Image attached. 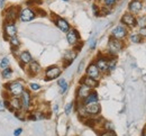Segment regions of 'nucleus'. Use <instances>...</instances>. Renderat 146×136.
<instances>
[{"label":"nucleus","mask_w":146,"mask_h":136,"mask_svg":"<svg viewBox=\"0 0 146 136\" xmlns=\"http://www.w3.org/2000/svg\"><path fill=\"white\" fill-rule=\"evenodd\" d=\"M19 15V7L17 6H10L5 10V19L6 21L15 23V20L18 18Z\"/></svg>","instance_id":"5"},{"label":"nucleus","mask_w":146,"mask_h":136,"mask_svg":"<svg viewBox=\"0 0 146 136\" xmlns=\"http://www.w3.org/2000/svg\"><path fill=\"white\" fill-rule=\"evenodd\" d=\"M55 25H56V27H58V29L62 31L63 33H68L69 29L71 28V27H70V24L64 19V18H61V17H56V19H55Z\"/></svg>","instance_id":"15"},{"label":"nucleus","mask_w":146,"mask_h":136,"mask_svg":"<svg viewBox=\"0 0 146 136\" xmlns=\"http://www.w3.org/2000/svg\"><path fill=\"white\" fill-rule=\"evenodd\" d=\"M2 78L5 79H9L11 78V76H13V70L10 69V68H6V69H3L2 70Z\"/></svg>","instance_id":"24"},{"label":"nucleus","mask_w":146,"mask_h":136,"mask_svg":"<svg viewBox=\"0 0 146 136\" xmlns=\"http://www.w3.org/2000/svg\"><path fill=\"white\" fill-rule=\"evenodd\" d=\"M57 83H58V86H60V88H61L60 92H61V94H65L66 90H68V88H69V84H68V82L65 81V79H60V80L57 81Z\"/></svg>","instance_id":"23"},{"label":"nucleus","mask_w":146,"mask_h":136,"mask_svg":"<svg viewBox=\"0 0 146 136\" xmlns=\"http://www.w3.org/2000/svg\"><path fill=\"white\" fill-rule=\"evenodd\" d=\"M83 105H89V103H94L98 102V94L96 91H91L87 97L82 100Z\"/></svg>","instance_id":"20"},{"label":"nucleus","mask_w":146,"mask_h":136,"mask_svg":"<svg viewBox=\"0 0 146 136\" xmlns=\"http://www.w3.org/2000/svg\"><path fill=\"white\" fill-rule=\"evenodd\" d=\"M139 35H141V36H145L146 37V26L145 27H142V28L139 29Z\"/></svg>","instance_id":"34"},{"label":"nucleus","mask_w":146,"mask_h":136,"mask_svg":"<svg viewBox=\"0 0 146 136\" xmlns=\"http://www.w3.org/2000/svg\"><path fill=\"white\" fill-rule=\"evenodd\" d=\"M83 64H84V62L82 61V62L80 63V65H79V68H78V71H79V72H81V71H82V69H83Z\"/></svg>","instance_id":"38"},{"label":"nucleus","mask_w":146,"mask_h":136,"mask_svg":"<svg viewBox=\"0 0 146 136\" xmlns=\"http://www.w3.org/2000/svg\"><path fill=\"white\" fill-rule=\"evenodd\" d=\"M124 47V44L120 39L113 38L111 37L108 42V48H109V52L112 55H116L117 53H119Z\"/></svg>","instance_id":"4"},{"label":"nucleus","mask_w":146,"mask_h":136,"mask_svg":"<svg viewBox=\"0 0 146 136\" xmlns=\"http://www.w3.org/2000/svg\"><path fill=\"white\" fill-rule=\"evenodd\" d=\"M111 35H112L111 37H113V38L123 40V39L127 36V29H126L125 26H123V25H118V26H116V27L112 29Z\"/></svg>","instance_id":"7"},{"label":"nucleus","mask_w":146,"mask_h":136,"mask_svg":"<svg viewBox=\"0 0 146 136\" xmlns=\"http://www.w3.org/2000/svg\"><path fill=\"white\" fill-rule=\"evenodd\" d=\"M75 58H76V51H75V50H73V51H68V52L65 53V55H64V61H65L66 64L69 65V64L72 63V61Z\"/></svg>","instance_id":"21"},{"label":"nucleus","mask_w":146,"mask_h":136,"mask_svg":"<svg viewBox=\"0 0 146 136\" xmlns=\"http://www.w3.org/2000/svg\"><path fill=\"white\" fill-rule=\"evenodd\" d=\"M37 16L36 11L31 8V7H26V8H21L19 9V15L18 18L24 23H27V21H32L33 19H35Z\"/></svg>","instance_id":"2"},{"label":"nucleus","mask_w":146,"mask_h":136,"mask_svg":"<svg viewBox=\"0 0 146 136\" xmlns=\"http://www.w3.org/2000/svg\"><path fill=\"white\" fill-rule=\"evenodd\" d=\"M105 128H106V131H113V125L111 123H106Z\"/></svg>","instance_id":"33"},{"label":"nucleus","mask_w":146,"mask_h":136,"mask_svg":"<svg viewBox=\"0 0 146 136\" xmlns=\"http://www.w3.org/2000/svg\"><path fill=\"white\" fill-rule=\"evenodd\" d=\"M136 25H138L139 27H145L146 26V17H141V18L136 19Z\"/></svg>","instance_id":"29"},{"label":"nucleus","mask_w":146,"mask_h":136,"mask_svg":"<svg viewBox=\"0 0 146 136\" xmlns=\"http://www.w3.org/2000/svg\"><path fill=\"white\" fill-rule=\"evenodd\" d=\"M27 65H28V70H29V72H31L32 76H36V74L39 73V71H40V65H39L38 62L32 61V62L28 63Z\"/></svg>","instance_id":"19"},{"label":"nucleus","mask_w":146,"mask_h":136,"mask_svg":"<svg viewBox=\"0 0 146 136\" xmlns=\"http://www.w3.org/2000/svg\"><path fill=\"white\" fill-rule=\"evenodd\" d=\"M66 39H68V42H69L70 45L76 44L79 42V39H80V35H79L78 31L74 29V28H70L69 32H68V34H66Z\"/></svg>","instance_id":"11"},{"label":"nucleus","mask_w":146,"mask_h":136,"mask_svg":"<svg viewBox=\"0 0 146 136\" xmlns=\"http://www.w3.org/2000/svg\"><path fill=\"white\" fill-rule=\"evenodd\" d=\"M97 68L100 70V72H107L108 71V58L105 56H99L97 58L96 63Z\"/></svg>","instance_id":"16"},{"label":"nucleus","mask_w":146,"mask_h":136,"mask_svg":"<svg viewBox=\"0 0 146 136\" xmlns=\"http://www.w3.org/2000/svg\"><path fill=\"white\" fill-rule=\"evenodd\" d=\"M20 101H21V109L23 110H28L31 108V105H32V96H31V92L28 90H24L23 94L20 95Z\"/></svg>","instance_id":"6"},{"label":"nucleus","mask_w":146,"mask_h":136,"mask_svg":"<svg viewBox=\"0 0 146 136\" xmlns=\"http://www.w3.org/2000/svg\"><path fill=\"white\" fill-rule=\"evenodd\" d=\"M18 60H19V62H20V65H21V66H24V65H26V64H28V63H31V62L33 61L32 54H31L29 52H27V51L20 52L18 54Z\"/></svg>","instance_id":"17"},{"label":"nucleus","mask_w":146,"mask_h":136,"mask_svg":"<svg viewBox=\"0 0 146 136\" xmlns=\"http://www.w3.org/2000/svg\"><path fill=\"white\" fill-rule=\"evenodd\" d=\"M61 74V69L58 66H50L48 69H46L45 71V80L50 81V80H54V79L58 78Z\"/></svg>","instance_id":"8"},{"label":"nucleus","mask_w":146,"mask_h":136,"mask_svg":"<svg viewBox=\"0 0 146 136\" xmlns=\"http://www.w3.org/2000/svg\"><path fill=\"white\" fill-rule=\"evenodd\" d=\"M100 136H117V135H116V133L113 131H106V132H104Z\"/></svg>","instance_id":"32"},{"label":"nucleus","mask_w":146,"mask_h":136,"mask_svg":"<svg viewBox=\"0 0 146 136\" xmlns=\"http://www.w3.org/2000/svg\"><path fill=\"white\" fill-rule=\"evenodd\" d=\"M96 47V39L94 38H91V40H90V48H94Z\"/></svg>","instance_id":"36"},{"label":"nucleus","mask_w":146,"mask_h":136,"mask_svg":"<svg viewBox=\"0 0 146 136\" xmlns=\"http://www.w3.org/2000/svg\"><path fill=\"white\" fill-rule=\"evenodd\" d=\"M8 42L10 43L11 48H19V46H20V40H19V38L17 37V35H15V36H13V37H10V38H8Z\"/></svg>","instance_id":"22"},{"label":"nucleus","mask_w":146,"mask_h":136,"mask_svg":"<svg viewBox=\"0 0 146 136\" xmlns=\"http://www.w3.org/2000/svg\"><path fill=\"white\" fill-rule=\"evenodd\" d=\"M90 92H91V88H89L88 86L81 83V86L78 88V91H76L78 99H79V100H83V99L87 97Z\"/></svg>","instance_id":"14"},{"label":"nucleus","mask_w":146,"mask_h":136,"mask_svg":"<svg viewBox=\"0 0 146 136\" xmlns=\"http://www.w3.org/2000/svg\"><path fill=\"white\" fill-rule=\"evenodd\" d=\"M6 109V107H5V102H3V100H1L0 101V111H3Z\"/></svg>","instance_id":"37"},{"label":"nucleus","mask_w":146,"mask_h":136,"mask_svg":"<svg viewBox=\"0 0 146 136\" xmlns=\"http://www.w3.org/2000/svg\"><path fill=\"white\" fill-rule=\"evenodd\" d=\"M5 88H6V92H7V94H9L10 96H16V97L20 96V95L23 94V91L25 90L23 83L19 82V81H11V82H8V83L5 86Z\"/></svg>","instance_id":"1"},{"label":"nucleus","mask_w":146,"mask_h":136,"mask_svg":"<svg viewBox=\"0 0 146 136\" xmlns=\"http://www.w3.org/2000/svg\"><path fill=\"white\" fill-rule=\"evenodd\" d=\"M128 9H129V13L133 14V15L138 14L143 9V2L141 0H133V1H130L129 6H128Z\"/></svg>","instance_id":"10"},{"label":"nucleus","mask_w":146,"mask_h":136,"mask_svg":"<svg viewBox=\"0 0 146 136\" xmlns=\"http://www.w3.org/2000/svg\"><path fill=\"white\" fill-rule=\"evenodd\" d=\"M86 73H87L88 77H90L92 79H96V80H98V79L100 78V74H101L100 70L97 68V65L94 63H90L89 64V66L87 68Z\"/></svg>","instance_id":"9"},{"label":"nucleus","mask_w":146,"mask_h":136,"mask_svg":"<svg viewBox=\"0 0 146 136\" xmlns=\"http://www.w3.org/2000/svg\"><path fill=\"white\" fill-rule=\"evenodd\" d=\"M29 88H31L33 91H38V90L40 89V86L37 84V83H31V84H29Z\"/></svg>","instance_id":"31"},{"label":"nucleus","mask_w":146,"mask_h":136,"mask_svg":"<svg viewBox=\"0 0 146 136\" xmlns=\"http://www.w3.org/2000/svg\"><path fill=\"white\" fill-rule=\"evenodd\" d=\"M84 110H86V114H88V115H98L100 113L101 108L98 102H94V103L84 105Z\"/></svg>","instance_id":"13"},{"label":"nucleus","mask_w":146,"mask_h":136,"mask_svg":"<svg viewBox=\"0 0 146 136\" xmlns=\"http://www.w3.org/2000/svg\"><path fill=\"white\" fill-rule=\"evenodd\" d=\"M21 133H23V129H21V128H17V129L14 132V135H15V136H19L20 134H21Z\"/></svg>","instance_id":"35"},{"label":"nucleus","mask_w":146,"mask_h":136,"mask_svg":"<svg viewBox=\"0 0 146 136\" xmlns=\"http://www.w3.org/2000/svg\"><path fill=\"white\" fill-rule=\"evenodd\" d=\"M129 39L133 43H141L142 42V36L141 35H137V34H133V35L129 36Z\"/></svg>","instance_id":"27"},{"label":"nucleus","mask_w":146,"mask_h":136,"mask_svg":"<svg viewBox=\"0 0 146 136\" xmlns=\"http://www.w3.org/2000/svg\"><path fill=\"white\" fill-rule=\"evenodd\" d=\"M0 68L2 70L6 69V68H9V58H7V56L1 58V61H0Z\"/></svg>","instance_id":"26"},{"label":"nucleus","mask_w":146,"mask_h":136,"mask_svg":"<svg viewBox=\"0 0 146 136\" xmlns=\"http://www.w3.org/2000/svg\"><path fill=\"white\" fill-rule=\"evenodd\" d=\"M136 19L135 16L130 13H127V14H124L123 17H121V23L125 25V26H128V27H134L136 26Z\"/></svg>","instance_id":"12"},{"label":"nucleus","mask_w":146,"mask_h":136,"mask_svg":"<svg viewBox=\"0 0 146 136\" xmlns=\"http://www.w3.org/2000/svg\"><path fill=\"white\" fill-rule=\"evenodd\" d=\"M72 108H73L72 102L68 103V105L65 106V114H66V115H70V114H71V111H72Z\"/></svg>","instance_id":"30"},{"label":"nucleus","mask_w":146,"mask_h":136,"mask_svg":"<svg viewBox=\"0 0 146 136\" xmlns=\"http://www.w3.org/2000/svg\"><path fill=\"white\" fill-rule=\"evenodd\" d=\"M63 1H69V0H63Z\"/></svg>","instance_id":"40"},{"label":"nucleus","mask_w":146,"mask_h":136,"mask_svg":"<svg viewBox=\"0 0 146 136\" xmlns=\"http://www.w3.org/2000/svg\"><path fill=\"white\" fill-rule=\"evenodd\" d=\"M17 34V26L15 23H10V21H6L3 24V38L8 40V38L15 36Z\"/></svg>","instance_id":"3"},{"label":"nucleus","mask_w":146,"mask_h":136,"mask_svg":"<svg viewBox=\"0 0 146 136\" xmlns=\"http://www.w3.org/2000/svg\"><path fill=\"white\" fill-rule=\"evenodd\" d=\"M81 83H83V84H86V86H88L89 88H97L98 86H99V82L96 80V79H92L90 77H83L82 80H81Z\"/></svg>","instance_id":"18"},{"label":"nucleus","mask_w":146,"mask_h":136,"mask_svg":"<svg viewBox=\"0 0 146 136\" xmlns=\"http://www.w3.org/2000/svg\"><path fill=\"white\" fill-rule=\"evenodd\" d=\"M5 3H6V0H0V8H5Z\"/></svg>","instance_id":"39"},{"label":"nucleus","mask_w":146,"mask_h":136,"mask_svg":"<svg viewBox=\"0 0 146 136\" xmlns=\"http://www.w3.org/2000/svg\"><path fill=\"white\" fill-rule=\"evenodd\" d=\"M101 1H102L105 7H112V6H115L117 3L118 0H101Z\"/></svg>","instance_id":"28"},{"label":"nucleus","mask_w":146,"mask_h":136,"mask_svg":"<svg viewBox=\"0 0 146 136\" xmlns=\"http://www.w3.org/2000/svg\"><path fill=\"white\" fill-rule=\"evenodd\" d=\"M116 63H117V60H116V58H108V71H112V70L115 69Z\"/></svg>","instance_id":"25"}]
</instances>
